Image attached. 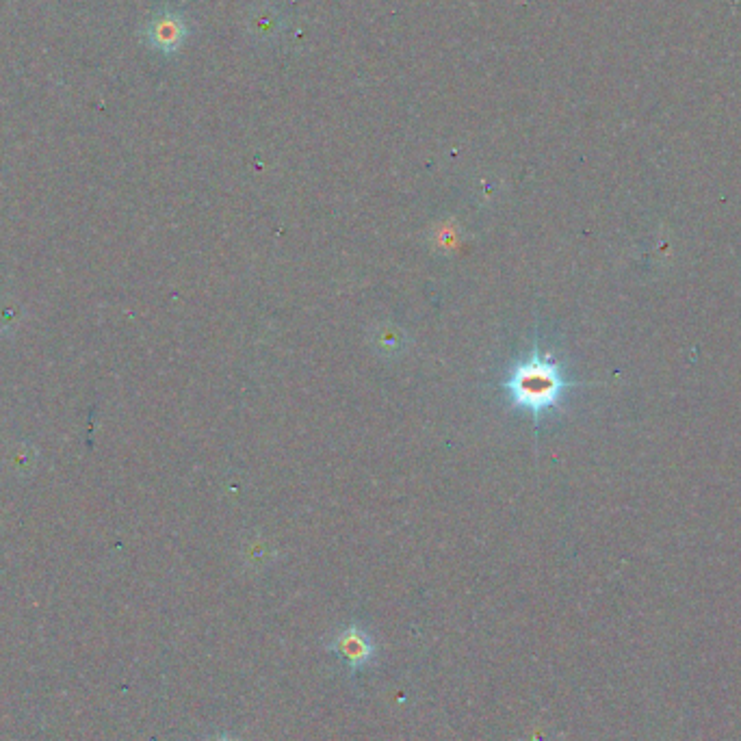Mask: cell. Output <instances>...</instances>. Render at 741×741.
Instances as JSON below:
<instances>
[{
    "label": "cell",
    "instance_id": "cell-1",
    "mask_svg": "<svg viewBox=\"0 0 741 741\" xmlns=\"http://www.w3.org/2000/svg\"><path fill=\"white\" fill-rule=\"evenodd\" d=\"M501 388L514 410L529 412L540 421L564 401L570 382L562 364L536 343L527 356L516 360L505 373Z\"/></svg>",
    "mask_w": 741,
    "mask_h": 741
},
{
    "label": "cell",
    "instance_id": "cell-2",
    "mask_svg": "<svg viewBox=\"0 0 741 741\" xmlns=\"http://www.w3.org/2000/svg\"><path fill=\"white\" fill-rule=\"evenodd\" d=\"M330 650L347 661L351 672H358L375 657V644L371 640V635L362 627H358V624H347V627L332 640Z\"/></svg>",
    "mask_w": 741,
    "mask_h": 741
},
{
    "label": "cell",
    "instance_id": "cell-3",
    "mask_svg": "<svg viewBox=\"0 0 741 741\" xmlns=\"http://www.w3.org/2000/svg\"><path fill=\"white\" fill-rule=\"evenodd\" d=\"M150 44L159 50H174L185 37V24L176 16H161L152 20L148 29Z\"/></svg>",
    "mask_w": 741,
    "mask_h": 741
},
{
    "label": "cell",
    "instance_id": "cell-4",
    "mask_svg": "<svg viewBox=\"0 0 741 741\" xmlns=\"http://www.w3.org/2000/svg\"><path fill=\"white\" fill-rule=\"evenodd\" d=\"M217 741H237V739H232V737H226V735H224V737H219Z\"/></svg>",
    "mask_w": 741,
    "mask_h": 741
}]
</instances>
